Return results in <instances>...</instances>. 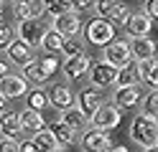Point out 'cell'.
<instances>
[{"label":"cell","mask_w":158,"mask_h":152,"mask_svg":"<svg viewBox=\"0 0 158 152\" xmlns=\"http://www.w3.org/2000/svg\"><path fill=\"white\" fill-rule=\"evenodd\" d=\"M143 13L151 20H156V15H158V0H145V10H143Z\"/></svg>","instance_id":"cell-34"},{"label":"cell","mask_w":158,"mask_h":152,"mask_svg":"<svg viewBox=\"0 0 158 152\" xmlns=\"http://www.w3.org/2000/svg\"><path fill=\"white\" fill-rule=\"evenodd\" d=\"M117 36V28L112 20H107V18H92L89 23L84 25V38L89 41L92 46H107L110 41Z\"/></svg>","instance_id":"cell-3"},{"label":"cell","mask_w":158,"mask_h":152,"mask_svg":"<svg viewBox=\"0 0 158 152\" xmlns=\"http://www.w3.org/2000/svg\"><path fill=\"white\" fill-rule=\"evenodd\" d=\"M41 8L54 18L59 13H64V10H72V0H41Z\"/></svg>","instance_id":"cell-29"},{"label":"cell","mask_w":158,"mask_h":152,"mask_svg":"<svg viewBox=\"0 0 158 152\" xmlns=\"http://www.w3.org/2000/svg\"><path fill=\"white\" fill-rule=\"evenodd\" d=\"M120 111L123 109L115 107V104H100L97 111L89 117L92 119V127H97V129H115L117 124H120V119H123Z\"/></svg>","instance_id":"cell-6"},{"label":"cell","mask_w":158,"mask_h":152,"mask_svg":"<svg viewBox=\"0 0 158 152\" xmlns=\"http://www.w3.org/2000/svg\"><path fill=\"white\" fill-rule=\"evenodd\" d=\"M38 3H41V0H38Z\"/></svg>","instance_id":"cell-40"},{"label":"cell","mask_w":158,"mask_h":152,"mask_svg":"<svg viewBox=\"0 0 158 152\" xmlns=\"http://www.w3.org/2000/svg\"><path fill=\"white\" fill-rule=\"evenodd\" d=\"M18 150H23V152H36L38 147H36L33 139H26V142H21V145H18Z\"/></svg>","instance_id":"cell-36"},{"label":"cell","mask_w":158,"mask_h":152,"mask_svg":"<svg viewBox=\"0 0 158 152\" xmlns=\"http://www.w3.org/2000/svg\"><path fill=\"white\" fill-rule=\"evenodd\" d=\"M0 132H3L5 137H18L23 132L18 111H0Z\"/></svg>","instance_id":"cell-21"},{"label":"cell","mask_w":158,"mask_h":152,"mask_svg":"<svg viewBox=\"0 0 158 152\" xmlns=\"http://www.w3.org/2000/svg\"><path fill=\"white\" fill-rule=\"evenodd\" d=\"M51 132H54V137L59 139V145H61V147H69V145L77 139V132L69 127L66 122H54V124H51Z\"/></svg>","instance_id":"cell-26"},{"label":"cell","mask_w":158,"mask_h":152,"mask_svg":"<svg viewBox=\"0 0 158 152\" xmlns=\"http://www.w3.org/2000/svg\"><path fill=\"white\" fill-rule=\"evenodd\" d=\"M97 0H72V10L77 13H84V10H92Z\"/></svg>","instance_id":"cell-33"},{"label":"cell","mask_w":158,"mask_h":152,"mask_svg":"<svg viewBox=\"0 0 158 152\" xmlns=\"http://www.w3.org/2000/svg\"><path fill=\"white\" fill-rule=\"evenodd\" d=\"M26 91H28V81L21 74H5L0 79V94L5 99H18V96H23Z\"/></svg>","instance_id":"cell-12"},{"label":"cell","mask_w":158,"mask_h":152,"mask_svg":"<svg viewBox=\"0 0 158 152\" xmlns=\"http://www.w3.org/2000/svg\"><path fill=\"white\" fill-rule=\"evenodd\" d=\"M135 81H138V71H135V66H133V61H130V64L117 66V74H115V86L135 84Z\"/></svg>","instance_id":"cell-27"},{"label":"cell","mask_w":158,"mask_h":152,"mask_svg":"<svg viewBox=\"0 0 158 152\" xmlns=\"http://www.w3.org/2000/svg\"><path fill=\"white\" fill-rule=\"evenodd\" d=\"M54 30H59L64 38H74L79 30H82V15L77 10H64V13L54 15Z\"/></svg>","instance_id":"cell-7"},{"label":"cell","mask_w":158,"mask_h":152,"mask_svg":"<svg viewBox=\"0 0 158 152\" xmlns=\"http://www.w3.org/2000/svg\"><path fill=\"white\" fill-rule=\"evenodd\" d=\"M123 28L127 36H148L153 28V20L148 18L145 13H130L125 20H123Z\"/></svg>","instance_id":"cell-14"},{"label":"cell","mask_w":158,"mask_h":152,"mask_svg":"<svg viewBox=\"0 0 158 152\" xmlns=\"http://www.w3.org/2000/svg\"><path fill=\"white\" fill-rule=\"evenodd\" d=\"M41 3L38 0H13V13L18 20H26V18H36L41 15Z\"/></svg>","instance_id":"cell-23"},{"label":"cell","mask_w":158,"mask_h":152,"mask_svg":"<svg viewBox=\"0 0 158 152\" xmlns=\"http://www.w3.org/2000/svg\"><path fill=\"white\" fill-rule=\"evenodd\" d=\"M5 51H8V58H10V64L21 66V68L28 64V61H33V48L28 46V43H23L21 38H15Z\"/></svg>","instance_id":"cell-17"},{"label":"cell","mask_w":158,"mask_h":152,"mask_svg":"<svg viewBox=\"0 0 158 152\" xmlns=\"http://www.w3.org/2000/svg\"><path fill=\"white\" fill-rule=\"evenodd\" d=\"M33 142H36V147L41 150V152H56V150H64L61 145H59V139L54 137V132L51 129H38V132H33V137H31Z\"/></svg>","instance_id":"cell-22"},{"label":"cell","mask_w":158,"mask_h":152,"mask_svg":"<svg viewBox=\"0 0 158 152\" xmlns=\"http://www.w3.org/2000/svg\"><path fill=\"white\" fill-rule=\"evenodd\" d=\"M140 104H143V114H148V117L158 114V94H156V89H151V94L140 99Z\"/></svg>","instance_id":"cell-30"},{"label":"cell","mask_w":158,"mask_h":152,"mask_svg":"<svg viewBox=\"0 0 158 152\" xmlns=\"http://www.w3.org/2000/svg\"><path fill=\"white\" fill-rule=\"evenodd\" d=\"M61 122H66L69 127H72L74 132H84L87 129V124H89V117L84 114L79 107H66V109H61Z\"/></svg>","instance_id":"cell-19"},{"label":"cell","mask_w":158,"mask_h":152,"mask_svg":"<svg viewBox=\"0 0 158 152\" xmlns=\"http://www.w3.org/2000/svg\"><path fill=\"white\" fill-rule=\"evenodd\" d=\"M21 124H23V129H28V132H38V129H44L46 127V119H44V114L38 109H31V107H26L21 114Z\"/></svg>","instance_id":"cell-24"},{"label":"cell","mask_w":158,"mask_h":152,"mask_svg":"<svg viewBox=\"0 0 158 152\" xmlns=\"http://www.w3.org/2000/svg\"><path fill=\"white\" fill-rule=\"evenodd\" d=\"M26 101H28V107L31 109H38V111H44L48 107V96H46V91L44 89H31V91H26Z\"/></svg>","instance_id":"cell-28"},{"label":"cell","mask_w":158,"mask_h":152,"mask_svg":"<svg viewBox=\"0 0 158 152\" xmlns=\"http://www.w3.org/2000/svg\"><path fill=\"white\" fill-rule=\"evenodd\" d=\"M15 150H18L15 137H5L3 142H0V152H15Z\"/></svg>","instance_id":"cell-35"},{"label":"cell","mask_w":158,"mask_h":152,"mask_svg":"<svg viewBox=\"0 0 158 152\" xmlns=\"http://www.w3.org/2000/svg\"><path fill=\"white\" fill-rule=\"evenodd\" d=\"M140 86L138 84H125V86H117L115 89V107H120V109H135V107H140Z\"/></svg>","instance_id":"cell-11"},{"label":"cell","mask_w":158,"mask_h":152,"mask_svg":"<svg viewBox=\"0 0 158 152\" xmlns=\"http://www.w3.org/2000/svg\"><path fill=\"white\" fill-rule=\"evenodd\" d=\"M130 53L140 61V58H153L156 56V41L148 36H133L130 41Z\"/></svg>","instance_id":"cell-20"},{"label":"cell","mask_w":158,"mask_h":152,"mask_svg":"<svg viewBox=\"0 0 158 152\" xmlns=\"http://www.w3.org/2000/svg\"><path fill=\"white\" fill-rule=\"evenodd\" d=\"M94 10L100 13V18H107L112 20V23L123 25V20L130 15V8H127V3H123V0H97L94 3Z\"/></svg>","instance_id":"cell-5"},{"label":"cell","mask_w":158,"mask_h":152,"mask_svg":"<svg viewBox=\"0 0 158 152\" xmlns=\"http://www.w3.org/2000/svg\"><path fill=\"white\" fill-rule=\"evenodd\" d=\"M102 48H105L102 58L110 61L112 66H123V64H130V61H133L130 43H127V41H110V43L102 46Z\"/></svg>","instance_id":"cell-9"},{"label":"cell","mask_w":158,"mask_h":152,"mask_svg":"<svg viewBox=\"0 0 158 152\" xmlns=\"http://www.w3.org/2000/svg\"><path fill=\"white\" fill-rule=\"evenodd\" d=\"M130 139H135L138 147L143 150H156L158 145V124H156V117H148V114H138L130 124Z\"/></svg>","instance_id":"cell-1"},{"label":"cell","mask_w":158,"mask_h":152,"mask_svg":"<svg viewBox=\"0 0 158 152\" xmlns=\"http://www.w3.org/2000/svg\"><path fill=\"white\" fill-rule=\"evenodd\" d=\"M61 53H64V56L84 53V46H82V43H77V41H72V38H64V43H61Z\"/></svg>","instance_id":"cell-32"},{"label":"cell","mask_w":158,"mask_h":152,"mask_svg":"<svg viewBox=\"0 0 158 152\" xmlns=\"http://www.w3.org/2000/svg\"><path fill=\"white\" fill-rule=\"evenodd\" d=\"M74 101H77V107L82 109L87 117H92L97 111V107L102 104V91H100V86H87V89L79 91V96Z\"/></svg>","instance_id":"cell-13"},{"label":"cell","mask_w":158,"mask_h":152,"mask_svg":"<svg viewBox=\"0 0 158 152\" xmlns=\"http://www.w3.org/2000/svg\"><path fill=\"white\" fill-rule=\"evenodd\" d=\"M13 41H15V28L0 23V51H5L8 46L13 43Z\"/></svg>","instance_id":"cell-31"},{"label":"cell","mask_w":158,"mask_h":152,"mask_svg":"<svg viewBox=\"0 0 158 152\" xmlns=\"http://www.w3.org/2000/svg\"><path fill=\"white\" fill-rule=\"evenodd\" d=\"M56 71H59V58H54V53H46V58L28 61L23 66V76L26 81H33V84H46V81H51Z\"/></svg>","instance_id":"cell-2"},{"label":"cell","mask_w":158,"mask_h":152,"mask_svg":"<svg viewBox=\"0 0 158 152\" xmlns=\"http://www.w3.org/2000/svg\"><path fill=\"white\" fill-rule=\"evenodd\" d=\"M5 101H8V99H5L3 94H0V111H5Z\"/></svg>","instance_id":"cell-38"},{"label":"cell","mask_w":158,"mask_h":152,"mask_svg":"<svg viewBox=\"0 0 158 152\" xmlns=\"http://www.w3.org/2000/svg\"><path fill=\"white\" fill-rule=\"evenodd\" d=\"M87 68H89V58H87V53H77V56H66L64 61V76L66 79H79V76H84L87 74Z\"/></svg>","instance_id":"cell-18"},{"label":"cell","mask_w":158,"mask_h":152,"mask_svg":"<svg viewBox=\"0 0 158 152\" xmlns=\"http://www.w3.org/2000/svg\"><path fill=\"white\" fill-rule=\"evenodd\" d=\"M82 147L89 150V152H107L112 147V139L107 134V129H84V137H82Z\"/></svg>","instance_id":"cell-10"},{"label":"cell","mask_w":158,"mask_h":152,"mask_svg":"<svg viewBox=\"0 0 158 152\" xmlns=\"http://www.w3.org/2000/svg\"><path fill=\"white\" fill-rule=\"evenodd\" d=\"M87 74L92 79V86H112L115 84V74H117V66H112L110 61H100V64H89Z\"/></svg>","instance_id":"cell-8"},{"label":"cell","mask_w":158,"mask_h":152,"mask_svg":"<svg viewBox=\"0 0 158 152\" xmlns=\"http://www.w3.org/2000/svg\"><path fill=\"white\" fill-rule=\"evenodd\" d=\"M46 96H48V104H54L56 109H66L74 104V91L69 84H54L51 91H46Z\"/></svg>","instance_id":"cell-15"},{"label":"cell","mask_w":158,"mask_h":152,"mask_svg":"<svg viewBox=\"0 0 158 152\" xmlns=\"http://www.w3.org/2000/svg\"><path fill=\"white\" fill-rule=\"evenodd\" d=\"M61 43H64V36L54 28H46L44 30V38H41V48L46 53H59L61 51Z\"/></svg>","instance_id":"cell-25"},{"label":"cell","mask_w":158,"mask_h":152,"mask_svg":"<svg viewBox=\"0 0 158 152\" xmlns=\"http://www.w3.org/2000/svg\"><path fill=\"white\" fill-rule=\"evenodd\" d=\"M0 18H3V0H0Z\"/></svg>","instance_id":"cell-39"},{"label":"cell","mask_w":158,"mask_h":152,"mask_svg":"<svg viewBox=\"0 0 158 152\" xmlns=\"http://www.w3.org/2000/svg\"><path fill=\"white\" fill-rule=\"evenodd\" d=\"M5 74H10V64H8L5 58H0V79H3Z\"/></svg>","instance_id":"cell-37"},{"label":"cell","mask_w":158,"mask_h":152,"mask_svg":"<svg viewBox=\"0 0 158 152\" xmlns=\"http://www.w3.org/2000/svg\"><path fill=\"white\" fill-rule=\"evenodd\" d=\"M48 25L44 23L41 18H26V20H18V30H15V36L23 41V43H28L31 48H38L41 46V38H44V30Z\"/></svg>","instance_id":"cell-4"},{"label":"cell","mask_w":158,"mask_h":152,"mask_svg":"<svg viewBox=\"0 0 158 152\" xmlns=\"http://www.w3.org/2000/svg\"><path fill=\"white\" fill-rule=\"evenodd\" d=\"M135 71H138V79H140L148 89H156V86H158V66H156V56H153V58H140V61L135 64Z\"/></svg>","instance_id":"cell-16"}]
</instances>
